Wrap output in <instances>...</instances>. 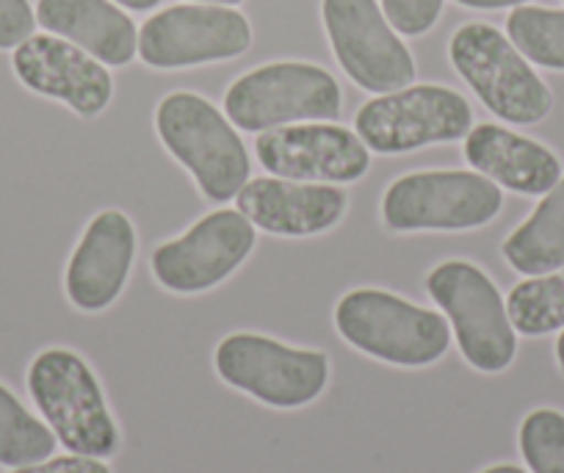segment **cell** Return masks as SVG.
I'll list each match as a JSON object with an SVG mask.
<instances>
[{"instance_id":"484cf974","label":"cell","mask_w":564,"mask_h":473,"mask_svg":"<svg viewBox=\"0 0 564 473\" xmlns=\"http://www.w3.org/2000/svg\"><path fill=\"white\" fill-rule=\"evenodd\" d=\"M12 473H111L106 460L84 454H64V456H47V460L36 462V465L14 467Z\"/></svg>"},{"instance_id":"d6986e66","label":"cell","mask_w":564,"mask_h":473,"mask_svg":"<svg viewBox=\"0 0 564 473\" xmlns=\"http://www.w3.org/2000/svg\"><path fill=\"white\" fill-rule=\"evenodd\" d=\"M501 255L525 277L564 269V175L551 192L542 194L529 219L509 233Z\"/></svg>"},{"instance_id":"3957f363","label":"cell","mask_w":564,"mask_h":473,"mask_svg":"<svg viewBox=\"0 0 564 473\" xmlns=\"http://www.w3.org/2000/svg\"><path fill=\"white\" fill-rule=\"evenodd\" d=\"M29 394L69 454L108 460L119 451V429L100 379L78 352H40L29 366Z\"/></svg>"},{"instance_id":"e0dca14e","label":"cell","mask_w":564,"mask_h":473,"mask_svg":"<svg viewBox=\"0 0 564 473\" xmlns=\"http://www.w3.org/2000/svg\"><path fill=\"white\" fill-rule=\"evenodd\" d=\"M463 152L470 170L523 197H542L564 175L556 152L503 125L481 122L470 128Z\"/></svg>"},{"instance_id":"603a6c76","label":"cell","mask_w":564,"mask_h":473,"mask_svg":"<svg viewBox=\"0 0 564 473\" xmlns=\"http://www.w3.org/2000/svg\"><path fill=\"white\" fill-rule=\"evenodd\" d=\"M518 445L531 473H564V412L531 410L518 429Z\"/></svg>"},{"instance_id":"cb8c5ba5","label":"cell","mask_w":564,"mask_h":473,"mask_svg":"<svg viewBox=\"0 0 564 473\" xmlns=\"http://www.w3.org/2000/svg\"><path fill=\"white\" fill-rule=\"evenodd\" d=\"M446 0H382V12L395 34L423 36L435 29Z\"/></svg>"},{"instance_id":"d4e9b609","label":"cell","mask_w":564,"mask_h":473,"mask_svg":"<svg viewBox=\"0 0 564 473\" xmlns=\"http://www.w3.org/2000/svg\"><path fill=\"white\" fill-rule=\"evenodd\" d=\"M34 29L36 12L29 0H0V51H14Z\"/></svg>"},{"instance_id":"7a4b0ae2","label":"cell","mask_w":564,"mask_h":473,"mask_svg":"<svg viewBox=\"0 0 564 473\" xmlns=\"http://www.w3.org/2000/svg\"><path fill=\"white\" fill-rule=\"evenodd\" d=\"M155 133L210 203H230L249 181L252 161L236 125L203 95L172 92L155 108Z\"/></svg>"},{"instance_id":"4fadbf2b","label":"cell","mask_w":564,"mask_h":473,"mask_svg":"<svg viewBox=\"0 0 564 473\" xmlns=\"http://www.w3.org/2000/svg\"><path fill=\"white\" fill-rule=\"evenodd\" d=\"M269 175L300 183H357L371 170V150L355 130L335 122H296L254 139Z\"/></svg>"},{"instance_id":"ac0fdd59","label":"cell","mask_w":564,"mask_h":473,"mask_svg":"<svg viewBox=\"0 0 564 473\" xmlns=\"http://www.w3.org/2000/svg\"><path fill=\"white\" fill-rule=\"evenodd\" d=\"M36 23L73 42L106 67H124L139 56L135 23L111 0H40Z\"/></svg>"},{"instance_id":"52a82bcc","label":"cell","mask_w":564,"mask_h":473,"mask_svg":"<svg viewBox=\"0 0 564 473\" xmlns=\"http://www.w3.org/2000/svg\"><path fill=\"white\" fill-rule=\"evenodd\" d=\"M219 379L274 410L313 405L329 385V361L318 350H296L258 333H232L214 352Z\"/></svg>"},{"instance_id":"2e32d148","label":"cell","mask_w":564,"mask_h":473,"mask_svg":"<svg viewBox=\"0 0 564 473\" xmlns=\"http://www.w3.org/2000/svg\"><path fill=\"white\" fill-rule=\"evenodd\" d=\"M238 211L258 230L280 238H311L333 230L349 208V194L333 183L254 178L236 197Z\"/></svg>"},{"instance_id":"ffe728a7","label":"cell","mask_w":564,"mask_h":473,"mask_svg":"<svg viewBox=\"0 0 564 473\" xmlns=\"http://www.w3.org/2000/svg\"><path fill=\"white\" fill-rule=\"evenodd\" d=\"M507 313L514 333L525 338L564 330V269L518 282L507 297Z\"/></svg>"},{"instance_id":"f1b7e54d","label":"cell","mask_w":564,"mask_h":473,"mask_svg":"<svg viewBox=\"0 0 564 473\" xmlns=\"http://www.w3.org/2000/svg\"><path fill=\"white\" fill-rule=\"evenodd\" d=\"M481 473H529V471H523V467H520V465H512V462H501V465L485 467V471H481Z\"/></svg>"},{"instance_id":"8992f818","label":"cell","mask_w":564,"mask_h":473,"mask_svg":"<svg viewBox=\"0 0 564 473\" xmlns=\"http://www.w3.org/2000/svg\"><path fill=\"white\" fill-rule=\"evenodd\" d=\"M432 302L452 324L459 352L470 368L501 374L518 355V333L496 282L470 260H446L426 277Z\"/></svg>"},{"instance_id":"4316f807","label":"cell","mask_w":564,"mask_h":473,"mask_svg":"<svg viewBox=\"0 0 564 473\" xmlns=\"http://www.w3.org/2000/svg\"><path fill=\"white\" fill-rule=\"evenodd\" d=\"M459 7H468V9H509V7H525L529 0H457Z\"/></svg>"},{"instance_id":"6da1fadb","label":"cell","mask_w":564,"mask_h":473,"mask_svg":"<svg viewBox=\"0 0 564 473\" xmlns=\"http://www.w3.org/2000/svg\"><path fill=\"white\" fill-rule=\"evenodd\" d=\"M335 330L357 352L399 368L435 366L454 338L446 315L382 288L344 293L335 304Z\"/></svg>"},{"instance_id":"8fae6325","label":"cell","mask_w":564,"mask_h":473,"mask_svg":"<svg viewBox=\"0 0 564 473\" xmlns=\"http://www.w3.org/2000/svg\"><path fill=\"white\" fill-rule=\"evenodd\" d=\"M258 241V227L232 208L210 211L181 238L155 247L150 258L155 282L181 297L205 293L221 286L243 266Z\"/></svg>"},{"instance_id":"9a60e30c","label":"cell","mask_w":564,"mask_h":473,"mask_svg":"<svg viewBox=\"0 0 564 473\" xmlns=\"http://www.w3.org/2000/svg\"><path fill=\"white\" fill-rule=\"evenodd\" d=\"M135 260V227L122 211L106 208L86 225L64 271V291L73 308L102 313L128 286Z\"/></svg>"},{"instance_id":"83f0119b","label":"cell","mask_w":564,"mask_h":473,"mask_svg":"<svg viewBox=\"0 0 564 473\" xmlns=\"http://www.w3.org/2000/svg\"><path fill=\"white\" fill-rule=\"evenodd\" d=\"M119 7H128L133 9V12H150V9H155L161 3V0H117Z\"/></svg>"},{"instance_id":"5bb4252c","label":"cell","mask_w":564,"mask_h":473,"mask_svg":"<svg viewBox=\"0 0 564 473\" xmlns=\"http://www.w3.org/2000/svg\"><path fill=\"white\" fill-rule=\"evenodd\" d=\"M12 69L34 95L73 108L78 117H97L113 97V78L106 64L56 34H34L12 53Z\"/></svg>"},{"instance_id":"30bf717a","label":"cell","mask_w":564,"mask_h":473,"mask_svg":"<svg viewBox=\"0 0 564 473\" xmlns=\"http://www.w3.org/2000/svg\"><path fill=\"white\" fill-rule=\"evenodd\" d=\"M322 20L340 69L360 89L390 95L415 80V58L377 0H322Z\"/></svg>"},{"instance_id":"ba28073f","label":"cell","mask_w":564,"mask_h":473,"mask_svg":"<svg viewBox=\"0 0 564 473\" xmlns=\"http://www.w3.org/2000/svg\"><path fill=\"white\" fill-rule=\"evenodd\" d=\"M503 192L474 170L410 172L388 186L382 222L395 233L476 230L501 214Z\"/></svg>"},{"instance_id":"4dcf8cb0","label":"cell","mask_w":564,"mask_h":473,"mask_svg":"<svg viewBox=\"0 0 564 473\" xmlns=\"http://www.w3.org/2000/svg\"><path fill=\"white\" fill-rule=\"evenodd\" d=\"M192 3H214V7H238L243 0H192Z\"/></svg>"},{"instance_id":"277c9868","label":"cell","mask_w":564,"mask_h":473,"mask_svg":"<svg viewBox=\"0 0 564 473\" xmlns=\"http://www.w3.org/2000/svg\"><path fill=\"white\" fill-rule=\"evenodd\" d=\"M448 58L487 111L512 125H536L551 114L553 95L529 58L490 23L454 31Z\"/></svg>"},{"instance_id":"44dd1931","label":"cell","mask_w":564,"mask_h":473,"mask_svg":"<svg viewBox=\"0 0 564 473\" xmlns=\"http://www.w3.org/2000/svg\"><path fill=\"white\" fill-rule=\"evenodd\" d=\"M58 440L45 421L34 416L7 385H0V465L25 467L47 460Z\"/></svg>"},{"instance_id":"7c38bea8","label":"cell","mask_w":564,"mask_h":473,"mask_svg":"<svg viewBox=\"0 0 564 473\" xmlns=\"http://www.w3.org/2000/svg\"><path fill=\"white\" fill-rule=\"evenodd\" d=\"M252 45V25L238 9L183 3L153 14L139 31V58L153 69L230 62Z\"/></svg>"},{"instance_id":"5b68a950","label":"cell","mask_w":564,"mask_h":473,"mask_svg":"<svg viewBox=\"0 0 564 473\" xmlns=\"http://www.w3.org/2000/svg\"><path fill=\"white\" fill-rule=\"evenodd\" d=\"M344 95L318 64L274 62L232 80L225 92V114L243 133H265L296 122H335Z\"/></svg>"},{"instance_id":"7402d4cb","label":"cell","mask_w":564,"mask_h":473,"mask_svg":"<svg viewBox=\"0 0 564 473\" xmlns=\"http://www.w3.org/2000/svg\"><path fill=\"white\" fill-rule=\"evenodd\" d=\"M507 36L531 64L564 73V9L518 7L507 18Z\"/></svg>"},{"instance_id":"f546056e","label":"cell","mask_w":564,"mask_h":473,"mask_svg":"<svg viewBox=\"0 0 564 473\" xmlns=\"http://www.w3.org/2000/svg\"><path fill=\"white\" fill-rule=\"evenodd\" d=\"M556 366H558V372L564 374V330L562 333H558V338H556Z\"/></svg>"},{"instance_id":"9c48e42d","label":"cell","mask_w":564,"mask_h":473,"mask_svg":"<svg viewBox=\"0 0 564 473\" xmlns=\"http://www.w3.org/2000/svg\"><path fill=\"white\" fill-rule=\"evenodd\" d=\"M474 128V108L459 92L437 84L404 86L368 100L355 117V133L377 155H404L432 144H452Z\"/></svg>"}]
</instances>
